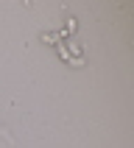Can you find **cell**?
I'll return each mask as SVG.
<instances>
[{"mask_svg": "<svg viewBox=\"0 0 134 148\" xmlns=\"http://www.w3.org/2000/svg\"><path fill=\"white\" fill-rule=\"evenodd\" d=\"M75 28H78V23H75L73 17H67V25L62 28V34H75Z\"/></svg>", "mask_w": 134, "mask_h": 148, "instance_id": "obj_1", "label": "cell"}]
</instances>
